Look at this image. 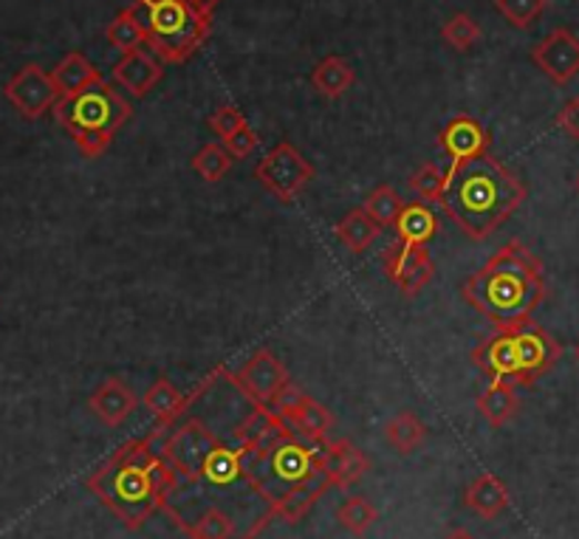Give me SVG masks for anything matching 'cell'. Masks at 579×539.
Here are the masks:
<instances>
[{"mask_svg":"<svg viewBox=\"0 0 579 539\" xmlns=\"http://www.w3.org/2000/svg\"><path fill=\"white\" fill-rule=\"evenodd\" d=\"M447 187V173L438 164H422V167L410 176V189L422 198L424 204H441Z\"/></svg>","mask_w":579,"mask_h":539,"instance_id":"33","label":"cell"},{"mask_svg":"<svg viewBox=\"0 0 579 539\" xmlns=\"http://www.w3.org/2000/svg\"><path fill=\"white\" fill-rule=\"evenodd\" d=\"M258 145H260V138H258V133H255L252 127H249V122H246L244 127H238V131H235L229 138H224V147H227V151L232 153L235 162L252 156V153L258 151Z\"/></svg>","mask_w":579,"mask_h":539,"instance_id":"37","label":"cell"},{"mask_svg":"<svg viewBox=\"0 0 579 539\" xmlns=\"http://www.w3.org/2000/svg\"><path fill=\"white\" fill-rule=\"evenodd\" d=\"M573 353H577V362H579V342H577V351H573Z\"/></svg>","mask_w":579,"mask_h":539,"instance_id":"41","label":"cell"},{"mask_svg":"<svg viewBox=\"0 0 579 539\" xmlns=\"http://www.w3.org/2000/svg\"><path fill=\"white\" fill-rule=\"evenodd\" d=\"M379 229H382V226L373 224L371 215L360 207V209H351V213H348L345 218L334 226V235L348 246V251H353V255H362V251H365L368 246L376 240Z\"/></svg>","mask_w":579,"mask_h":539,"instance_id":"28","label":"cell"},{"mask_svg":"<svg viewBox=\"0 0 579 539\" xmlns=\"http://www.w3.org/2000/svg\"><path fill=\"white\" fill-rule=\"evenodd\" d=\"M480 23L473 18V14L458 12L447 20V23L441 25V40L455 51H469L475 43L480 40Z\"/></svg>","mask_w":579,"mask_h":539,"instance_id":"32","label":"cell"},{"mask_svg":"<svg viewBox=\"0 0 579 539\" xmlns=\"http://www.w3.org/2000/svg\"><path fill=\"white\" fill-rule=\"evenodd\" d=\"M557 125H560L562 133H568V136L579 142V96L557 113Z\"/></svg>","mask_w":579,"mask_h":539,"instance_id":"38","label":"cell"},{"mask_svg":"<svg viewBox=\"0 0 579 539\" xmlns=\"http://www.w3.org/2000/svg\"><path fill=\"white\" fill-rule=\"evenodd\" d=\"M517 339V362H520V382L523 387H531L540 376H546L562 356V348L546 328L526 322L515 328Z\"/></svg>","mask_w":579,"mask_h":539,"instance_id":"11","label":"cell"},{"mask_svg":"<svg viewBox=\"0 0 579 539\" xmlns=\"http://www.w3.org/2000/svg\"><path fill=\"white\" fill-rule=\"evenodd\" d=\"M204 390H207V382H204L201 387H198L193 395H184V393H178L176 384H173L170 379L158 376L156 382H153L151 387L145 390V395H142V404H145L147 413H151L153 418H156L158 427L170 429V427H176L178 418H182V415H184V410H187L189 404L196 402V398L204 393Z\"/></svg>","mask_w":579,"mask_h":539,"instance_id":"18","label":"cell"},{"mask_svg":"<svg viewBox=\"0 0 579 539\" xmlns=\"http://www.w3.org/2000/svg\"><path fill=\"white\" fill-rule=\"evenodd\" d=\"M291 438H297L294 429L275 410L260 407V404H252V410L246 413V418L232 433L235 446H240L249 460L263 458V455H269L271 449H278L280 444Z\"/></svg>","mask_w":579,"mask_h":539,"instance_id":"9","label":"cell"},{"mask_svg":"<svg viewBox=\"0 0 579 539\" xmlns=\"http://www.w3.org/2000/svg\"><path fill=\"white\" fill-rule=\"evenodd\" d=\"M320 460L334 489H351L371 471V460H368L365 452L360 446H353V440L348 438H331L320 444Z\"/></svg>","mask_w":579,"mask_h":539,"instance_id":"14","label":"cell"},{"mask_svg":"<svg viewBox=\"0 0 579 539\" xmlns=\"http://www.w3.org/2000/svg\"><path fill=\"white\" fill-rule=\"evenodd\" d=\"M537 69L557 85H566L579 74V40L568 29H555L531 51Z\"/></svg>","mask_w":579,"mask_h":539,"instance_id":"12","label":"cell"},{"mask_svg":"<svg viewBox=\"0 0 579 539\" xmlns=\"http://www.w3.org/2000/svg\"><path fill=\"white\" fill-rule=\"evenodd\" d=\"M404 207H407V204L402 201V195H399L391 184H382V187L373 189V193L365 198V204H362V209L371 215V220L376 226L396 224Z\"/></svg>","mask_w":579,"mask_h":539,"instance_id":"29","label":"cell"},{"mask_svg":"<svg viewBox=\"0 0 579 539\" xmlns=\"http://www.w3.org/2000/svg\"><path fill=\"white\" fill-rule=\"evenodd\" d=\"M286 424L294 429L297 438L309 440V444H325V440H331L334 415L328 413V407H322L320 402H314L311 395H306V398L297 404L294 413L286 418Z\"/></svg>","mask_w":579,"mask_h":539,"instance_id":"20","label":"cell"},{"mask_svg":"<svg viewBox=\"0 0 579 539\" xmlns=\"http://www.w3.org/2000/svg\"><path fill=\"white\" fill-rule=\"evenodd\" d=\"M189 7H196L198 12H204V14H213L215 9H218V3L220 0H187Z\"/></svg>","mask_w":579,"mask_h":539,"instance_id":"39","label":"cell"},{"mask_svg":"<svg viewBox=\"0 0 579 539\" xmlns=\"http://www.w3.org/2000/svg\"><path fill=\"white\" fill-rule=\"evenodd\" d=\"M337 520L353 537H365L373 528V522L379 520V511L368 497H348L340 506V511H337Z\"/></svg>","mask_w":579,"mask_h":539,"instance_id":"31","label":"cell"},{"mask_svg":"<svg viewBox=\"0 0 579 539\" xmlns=\"http://www.w3.org/2000/svg\"><path fill=\"white\" fill-rule=\"evenodd\" d=\"M328 489H334V486H331V477L325 475V469L317 471L306 484L294 486V489H289L283 497H278V500L271 502V517H275V520H283L286 526H297L300 520H306V515L317 506V500H320Z\"/></svg>","mask_w":579,"mask_h":539,"instance_id":"19","label":"cell"},{"mask_svg":"<svg viewBox=\"0 0 579 539\" xmlns=\"http://www.w3.org/2000/svg\"><path fill=\"white\" fill-rule=\"evenodd\" d=\"M473 362L492 382H520V362H517L515 328H495L489 339H484L473 351Z\"/></svg>","mask_w":579,"mask_h":539,"instance_id":"13","label":"cell"},{"mask_svg":"<svg viewBox=\"0 0 579 539\" xmlns=\"http://www.w3.org/2000/svg\"><path fill=\"white\" fill-rule=\"evenodd\" d=\"M495 7L515 29H529L546 9V0H495Z\"/></svg>","mask_w":579,"mask_h":539,"instance_id":"35","label":"cell"},{"mask_svg":"<svg viewBox=\"0 0 579 539\" xmlns=\"http://www.w3.org/2000/svg\"><path fill=\"white\" fill-rule=\"evenodd\" d=\"M164 69L156 54H147L145 49L122 54L120 63L114 65V82L125 89L133 100H145L158 82H162Z\"/></svg>","mask_w":579,"mask_h":539,"instance_id":"16","label":"cell"},{"mask_svg":"<svg viewBox=\"0 0 579 539\" xmlns=\"http://www.w3.org/2000/svg\"><path fill=\"white\" fill-rule=\"evenodd\" d=\"M7 100L12 102L14 111L23 120H40L43 113L54 111V105L60 102V91L51 80L49 71H43L40 65H23L3 89Z\"/></svg>","mask_w":579,"mask_h":539,"instance_id":"10","label":"cell"},{"mask_svg":"<svg viewBox=\"0 0 579 539\" xmlns=\"http://www.w3.org/2000/svg\"><path fill=\"white\" fill-rule=\"evenodd\" d=\"M136 407H139V395L122 379H107L89 395V410L111 429L122 427Z\"/></svg>","mask_w":579,"mask_h":539,"instance_id":"17","label":"cell"},{"mask_svg":"<svg viewBox=\"0 0 579 539\" xmlns=\"http://www.w3.org/2000/svg\"><path fill=\"white\" fill-rule=\"evenodd\" d=\"M255 178L263 184L266 193L289 204L309 187V182L314 178V167L302 158V153L291 142H280L275 151L266 153V158H260V164L255 167Z\"/></svg>","mask_w":579,"mask_h":539,"instance_id":"7","label":"cell"},{"mask_svg":"<svg viewBox=\"0 0 579 539\" xmlns=\"http://www.w3.org/2000/svg\"><path fill=\"white\" fill-rule=\"evenodd\" d=\"M232 164H235L232 153H229L224 145H215V142L204 145L201 151L193 156V169H196L198 176H201V182L207 184H218L220 178L229 176Z\"/></svg>","mask_w":579,"mask_h":539,"instance_id":"30","label":"cell"},{"mask_svg":"<svg viewBox=\"0 0 579 539\" xmlns=\"http://www.w3.org/2000/svg\"><path fill=\"white\" fill-rule=\"evenodd\" d=\"M577 189H579V176H577Z\"/></svg>","mask_w":579,"mask_h":539,"instance_id":"42","label":"cell"},{"mask_svg":"<svg viewBox=\"0 0 579 539\" xmlns=\"http://www.w3.org/2000/svg\"><path fill=\"white\" fill-rule=\"evenodd\" d=\"M289 382L291 379L286 364L266 348L255 351L252 356L246 359L244 371L232 376V384L249 398V404H260V407H271L280 390Z\"/></svg>","mask_w":579,"mask_h":539,"instance_id":"8","label":"cell"},{"mask_svg":"<svg viewBox=\"0 0 579 539\" xmlns=\"http://www.w3.org/2000/svg\"><path fill=\"white\" fill-rule=\"evenodd\" d=\"M246 125V116L235 105H220L209 113V127L215 131V136L229 138L238 127Z\"/></svg>","mask_w":579,"mask_h":539,"instance_id":"36","label":"cell"},{"mask_svg":"<svg viewBox=\"0 0 579 539\" xmlns=\"http://www.w3.org/2000/svg\"><path fill=\"white\" fill-rule=\"evenodd\" d=\"M526 201V184L489 153L449 167L441 209L473 240L489 238Z\"/></svg>","mask_w":579,"mask_h":539,"instance_id":"2","label":"cell"},{"mask_svg":"<svg viewBox=\"0 0 579 539\" xmlns=\"http://www.w3.org/2000/svg\"><path fill=\"white\" fill-rule=\"evenodd\" d=\"M133 12L162 63H187L213 32V14L198 12L187 0H133Z\"/></svg>","mask_w":579,"mask_h":539,"instance_id":"5","label":"cell"},{"mask_svg":"<svg viewBox=\"0 0 579 539\" xmlns=\"http://www.w3.org/2000/svg\"><path fill=\"white\" fill-rule=\"evenodd\" d=\"M517 393L511 382H492L484 393L478 395V413L484 415L489 427H504L517 415Z\"/></svg>","mask_w":579,"mask_h":539,"instance_id":"24","label":"cell"},{"mask_svg":"<svg viewBox=\"0 0 579 539\" xmlns=\"http://www.w3.org/2000/svg\"><path fill=\"white\" fill-rule=\"evenodd\" d=\"M438 218L427 204H407L393 224L399 240L410 246H427L438 235Z\"/></svg>","mask_w":579,"mask_h":539,"instance_id":"23","label":"cell"},{"mask_svg":"<svg viewBox=\"0 0 579 539\" xmlns=\"http://www.w3.org/2000/svg\"><path fill=\"white\" fill-rule=\"evenodd\" d=\"M158 429L147 438L127 440L89 477L91 495L127 528L142 531L158 511L167 508L178 486V475L156 446Z\"/></svg>","mask_w":579,"mask_h":539,"instance_id":"1","label":"cell"},{"mask_svg":"<svg viewBox=\"0 0 579 539\" xmlns=\"http://www.w3.org/2000/svg\"><path fill=\"white\" fill-rule=\"evenodd\" d=\"M384 438L399 455H413L427 438V427L416 413H399L384 424Z\"/></svg>","mask_w":579,"mask_h":539,"instance_id":"27","label":"cell"},{"mask_svg":"<svg viewBox=\"0 0 579 539\" xmlns=\"http://www.w3.org/2000/svg\"><path fill=\"white\" fill-rule=\"evenodd\" d=\"M54 116L65 127L85 158H96L111 147L120 127L131 120V102L100 80L74 96H63L54 105Z\"/></svg>","mask_w":579,"mask_h":539,"instance_id":"4","label":"cell"},{"mask_svg":"<svg viewBox=\"0 0 579 539\" xmlns=\"http://www.w3.org/2000/svg\"><path fill=\"white\" fill-rule=\"evenodd\" d=\"M464 300L495 328L526 325L546 300L540 258L520 240H509L464 282Z\"/></svg>","mask_w":579,"mask_h":539,"instance_id":"3","label":"cell"},{"mask_svg":"<svg viewBox=\"0 0 579 539\" xmlns=\"http://www.w3.org/2000/svg\"><path fill=\"white\" fill-rule=\"evenodd\" d=\"M105 38L107 43L114 45L116 51H122V54H133V51H139L147 45L145 25H142L139 14L133 12V7L122 9V12L107 23Z\"/></svg>","mask_w":579,"mask_h":539,"instance_id":"26","label":"cell"},{"mask_svg":"<svg viewBox=\"0 0 579 539\" xmlns=\"http://www.w3.org/2000/svg\"><path fill=\"white\" fill-rule=\"evenodd\" d=\"M51 80L58 85L60 100H63V96H74L80 94V91L96 85V82L102 80V74L89 56L80 54V51H71V54H65L63 60H60L58 69L51 71Z\"/></svg>","mask_w":579,"mask_h":539,"instance_id":"22","label":"cell"},{"mask_svg":"<svg viewBox=\"0 0 579 539\" xmlns=\"http://www.w3.org/2000/svg\"><path fill=\"white\" fill-rule=\"evenodd\" d=\"M218 444V435L204 421L193 418L170 427V435L162 440V455L178 475V484L196 486L201 484L204 466Z\"/></svg>","mask_w":579,"mask_h":539,"instance_id":"6","label":"cell"},{"mask_svg":"<svg viewBox=\"0 0 579 539\" xmlns=\"http://www.w3.org/2000/svg\"><path fill=\"white\" fill-rule=\"evenodd\" d=\"M353 82H356V74H353L351 63L342 60V56H325L311 71V85L328 100H337V96L345 94Z\"/></svg>","mask_w":579,"mask_h":539,"instance_id":"25","label":"cell"},{"mask_svg":"<svg viewBox=\"0 0 579 539\" xmlns=\"http://www.w3.org/2000/svg\"><path fill=\"white\" fill-rule=\"evenodd\" d=\"M444 539H478V537H475V533L466 531V528H455V531H449Z\"/></svg>","mask_w":579,"mask_h":539,"instance_id":"40","label":"cell"},{"mask_svg":"<svg viewBox=\"0 0 579 539\" xmlns=\"http://www.w3.org/2000/svg\"><path fill=\"white\" fill-rule=\"evenodd\" d=\"M438 145L444 147L453 164L469 162L478 158L484 153H489V133L480 125L478 120H473L469 113H458L455 120H449V125L441 131Z\"/></svg>","mask_w":579,"mask_h":539,"instance_id":"15","label":"cell"},{"mask_svg":"<svg viewBox=\"0 0 579 539\" xmlns=\"http://www.w3.org/2000/svg\"><path fill=\"white\" fill-rule=\"evenodd\" d=\"M433 277H435V263H433V258H430L427 246H422V249L416 251L413 263L402 271V277L396 280V286L404 297H416L418 291H422L424 286L433 280Z\"/></svg>","mask_w":579,"mask_h":539,"instance_id":"34","label":"cell"},{"mask_svg":"<svg viewBox=\"0 0 579 539\" xmlns=\"http://www.w3.org/2000/svg\"><path fill=\"white\" fill-rule=\"evenodd\" d=\"M464 506L469 511H475L484 520H495L509 508V489L500 477L495 475H480L478 480H473V486L466 489Z\"/></svg>","mask_w":579,"mask_h":539,"instance_id":"21","label":"cell"}]
</instances>
